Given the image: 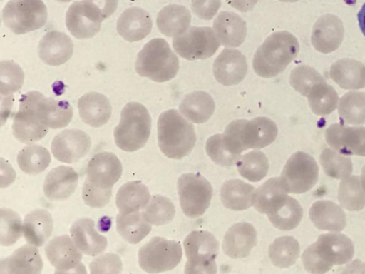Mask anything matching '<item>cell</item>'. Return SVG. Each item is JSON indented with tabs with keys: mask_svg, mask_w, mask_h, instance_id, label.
I'll use <instances>...</instances> for the list:
<instances>
[{
	"mask_svg": "<svg viewBox=\"0 0 365 274\" xmlns=\"http://www.w3.org/2000/svg\"><path fill=\"white\" fill-rule=\"evenodd\" d=\"M122 164L115 154L103 151L95 154L86 167L82 198L91 208H100L110 200L114 184L122 174Z\"/></svg>",
	"mask_w": 365,
	"mask_h": 274,
	"instance_id": "6da1fadb",
	"label": "cell"
},
{
	"mask_svg": "<svg viewBox=\"0 0 365 274\" xmlns=\"http://www.w3.org/2000/svg\"><path fill=\"white\" fill-rule=\"evenodd\" d=\"M354 254V245L349 238L341 233H327L304 251L302 260L307 272L324 273L335 265L348 263Z\"/></svg>",
	"mask_w": 365,
	"mask_h": 274,
	"instance_id": "7a4b0ae2",
	"label": "cell"
},
{
	"mask_svg": "<svg viewBox=\"0 0 365 274\" xmlns=\"http://www.w3.org/2000/svg\"><path fill=\"white\" fill-rule=\"evenodd\" d=\"M277 136L275 123L267 117L251 120L237 119L230 122L222 134L227 148L234 154L250 149L262 148L271 144Z\"/></svg>",
	"mask_w": 365,
	"mask_h": 274,
	"instance_id": "3957f363",
	"label": "cell"
},
{
	"mask_svg": "<svg viewBox=\"0 0 365 274\" xmlns=\"http://www.w3.org/2000/svg\"><path fill=\"white\" fill-rule=\"evenodd\" d=\"M158 142L165 156L180 159L187 156L195 146L194 126L178 111H165L158 118Z\"/></svg>",
	"mask_w": 365,
	"mask_h": 274,
	"instance_id": "277c9868",
	"label": "cell"
},
{
	"mask_svg": "<svg viewBox=\"0 0 365 274\" xmlns=\"http://www.w3.org/2000/svg\"><path fill=\"white\" fill-rule=\"evenodd\" d=\"M294 38L287 31L269 35L256 51L252 66L255 72L262 78L278 75L289 64L297 51Z\"/></svg>",
	"mask_w": 365,
	"mask_h": 274,
	"instance_id": "5b68a950",
	"label": "cell"
},
{
	"mask_svg": "<svg viewBox=\"0 0 365 274\" xmlns=\"http://www.w3.org/2000/svg\"><path fill=\"white\" fill-rule=\"evenodd\" d=\"M135 68L143 77L165 82L176 76L179 61L165 39L155 38L146 43L138 53Z\"/></svg>",
	"mask_w": 365,
	"mask_h": 274,
	"instance_id": "8992f818",
	"label": "cell"
},
{
	"mask_svg": "<svg viewBox=\"0 0 365 274\" xmlns=\"http://www.w3.org/2000/svg\"><path fill=\"white\" fill-rule=\"evenodd\" d=\"M150 129L151 118L147 108L138 102L128 103L113 131L115 143L123 151H135L145 146Z\"/></svg>",
	"mask_w": 365,
	"mask_h": 274,
	"instance_id": "52a82bcc",
	"label": "cell"
},
{
	"mask_svg": "<svg viewBox=\"0 0 365 274\" xmlns=\"http://www.w3.org/2000/svg\"><path fill=\"white\" fill-rule=\"evenodd\" d=\"M187 257L185 273H215V258L218 255L219 243L216 238L205 230H195L184 240Z\"/></svg>",
	"mask_w": 365,
	"mask_h": 274,
	"instance_id": "ba28073f",
	"label": "cell"
},
{
	"mask_svg": "<svg viewBox=\"0 0 365 274\" xmlns=\"http://www.w3.org/2000/svg\"><path fill=\"white\" fill-rule=\"evenodd\" d=\"M47 16V8L42 0H10L2 10L4 25L16 34L41 28Z\"/></svg>",
	"mask_w": 365,
	"mask_h": 274,
	"instance_id": "9c48e42d",
	"label": "cell"
},
{
	"mask_svg": "<svg viewBox=\"0 0 365 274\" xmlns=\"http://www.w3.org/2000/svg\"><path fill=\"white\" fill-rule=\"evenodd\" d=\"M180 206L184 214L191 218L200 217L210 205L212 188L200 173L181 175L177 183Z\"/></svg>",
	"mask_w": 365,
	"mask_h": 274,
	"instance_id": "30bf717a",
	"label": "cell"
},
{
	"mask_svg": "<svg viewBox=\"0 0 365 274\" xmlns=\"http://www.w3.org/2000/svg\"><path fill=\"white\" fill-rule=\"evenodd\" d=\"M182 256V248L178 242L155 236L140 248L138 263L147 273H160L175 268Z\"/></svg>",
	"mask_w": 365,
	"mask_h": 274,
	"instance_id": "8fae6325",
	"label": "cell"
},
{
	"mask_svg": "<svg viewBox=\"0 0 365 274\" xmlns=\"http://www.w3.org/2000/svg\"><path fill=\"white\" fill-rule=\"evenodd\" d=\"M43 94L31 91L21 96L18 111L14 116L13 133L16 139L24 143L31 144L42 139L48 128L40 121L36 106Z\"/></svg>",
	"mask_w": 365,
	"mask_h": 274,
	"instance_id": "7c38bea8",
	"label": "cell"
},
{
	"mask_svg": "<svg viewBox=\"0 0 365 274\" xmlns=\"http://www.w3.org/2000/svg\"><path fill=\"white\" fill-rule=\"evenodd\" d=\"M318 176L315 160L309 154L299 151L287 160L279 178L287 193H303L315 185Z\"/></svg>",
	"mask_w": 365,
	"mask_h": 274,
	"instance_id": "4fadbf2b",
	"label": "cell"
},
{
	"mask_svg": "<svg viewBox=\"0 0 365 274\" xmlns=\"http://www.w3.org/2000/svg\"><path fill=\"white\" fill-rule=\"evenodd\" d=\"M220 44L214 30L207 26H191L173 39L175 51L181 57L191 61L212 56Z\"/></svg>",
	"mask_w": 365,
	"mask_h": 274,
	"instance_id": "5bb4252c",
	"label": "cell"
},
{
	"mask_svg": "<svg viewBox=\"0 0 365 274\" xmlns=\"http://www.w3.org/2000/svg\"><path fill=\"white\" fill-rule=\"evenodd\" d=\"M44 250L51 265L55 268V273H86L81 262L82 253L70 236L53 238Z\"/></svg>",
	"mask_w": 365,
	"mask_h": 274,
	"instance_id": "9a60e30c",
	"label": "cell"
},
{
	"mask_svg": "<svg viewBox=\"0 0 365 274\" xmlns=\"http://www.w3.org/2000/svg\"><path fill=\"white\" fill-rule=\"evenodd\" d=\"M104 20L100 11L86 0L74 1L67 10L66 24L76 38L83 39L95 36Z\"/></svg>",
	"mask_w": 365,
	"mask_h": 274,
	"instance_id": "2e32d148",
	"label": "cell"
},
{
	"mask_svg": "<svg viewBox=\"0 0 365 274\" xmlns=\"http://www.w3.org/2000/svg\"><path fill=\"white\" fill-rule=\"evenodd\" d=\"M90 136L79 129L64 130L53 138L51 151L56 159L73 163L83 158L90 151Z\"/></svg>",
	"mask_w": 365,
	"mask_h": 274,
	"instance_id": "e0dca14e",
	"label": "cell"
},
{
	"mask_svg": "<svg viewBox=\"0 0 365 274\" xmlns=\"http://www.w3.org/2000/svg\"><path fill=\"white\" fill-rule=\"evenodd\" d=\"M247 72L246 57L236 49H223L213 64L215 78L224 86H233L240 83L246 76Z\"/></svg>",
	"mask_w": 365,
	"mask_h": 274,
	"instance_id": "ac0fdd59",
	"label": "cell"
},
{
	"mask_svg": "<svg viewBox=\"0 0 365 274\" xmlns=\"http://www.w3.org/2000/svg\"><path fill=\"white\" fill-rule=\"evenodd\" d=\"M73 53L71 39L63 32L51 31L40 40L38 54L40 59L50 66H59L68 61Z\"/></svg>",
	"mask_w": 365,
	"mask_h": 274,
	"instance_id": "d6986e66",
	"label": "cell"
},
{
	"mask_svg": "<svg viewBox=\"0 0 365 274\" xmlns=\"http://www.w3.org/2000/svg\"><path fill=\"white\" fill-rule=\"evenodd\" d=\"M257 244V232L254 226L246 222L235 223L226 232L222 250L231 258L248 256Z\"/></svg>",
	"mask_w": 365,
	"mask_h": 274,
	"instance_id": "ffe728a7",
	"label": "cell"
},
{
	"mask_svg": "<svg viewBox=\"0 0 365 274\" xmlns=\"http://www.w3.org/2000/svg\"><path fill=\"white\" fill-rule=\"evenodd\" d=\"M153 22L148 12L134 6L125 9L117 21L118 33L125 40L134 42L145 38L151 31Z\"/></svg>",
	"mask_w": 365,
	"mask_h": 274,
	"instance_id": "44dd1931",
	"label": "cell"
},
{
	"mask_svg": "<svg viewBox=\"0 0 365 274\" xmlns=\"http://www.w3.org/2000/svg\"><path fill=\"white\" fill-rule=\"evenodd\" d=\"M78 175L71 167L59 166L48 172L43 182L45 196L51 201H64L76 190Z\"/></svg>",
	"mask_w": 365,
	"mask_h": 274,
	"instance_id": "7402d4cb",
	"label": "cell"
},
{
	"mask_svg": "<svg viewBox=\"0 0 365 274\" xmlns=\"http://www.w3.org/2000/svg\"><path fill=\"white\" fill-rule=\"evenodd\" d=\"M43 260L38 249L26 244L0 262L1 274L41 273Z\"/></svg>",
	"mask_w": 365,
	"mask_h": 274,
	"instance_id": "603a6c76",
	"label": "cell"
},
{
	"mask_svg": "<svg viewBox=\"0 0 365 274\" xmlns=\"http://www.w3.org/2000/svg\"><path fill=\"white\" fill-rule=\"evenodd\" d=\"M94 221L88 218L76 220L70 233L78 249L86 255L96 256L103 253L108 245L106 237L100 235L95 228Z\"/></svg>",
	"mask_w": 365,
	"mask_h": 274,
	"instance_id": "cb8c5ba5",
	"label": "cell"
},
{
	"mask_svg": "<svg viewBox=\"0 0 365 274\" xmlns=\"http://www.w3.org/2000/svg\"><path fill=\"white\" fill-rule=\"evenodd\" d=\"M213 30L220 44L226 47H237L245 41L247 26L245 20L232 11H222L213 22Z\"/></svg>",
	"mask_w": 365,
	"mask_h": 274,
	"instance_id": "d4e9b609",
	"label": "cell"
},
{
	"mask_svg": "<svg viewBox=\"0 0 365 274\" xmlns=\"http://www.w3.org/2000/svg\"><path fill=\"white\" fill-rule=\"evenodd\" d=\"M78 108L82 121L94 128L105 125L112 113L108 99L97 92H89L82 96L78 101Z\"/></svg>",
	"mask_w": 365,
	"mask_h": 274,
	"instance_id": "484cf974",
	"label": "cell"
},
{
	"mask_svg": "<svg viewBox=\"0 0 365 274\" xmlns=\"http://www.w3.org/2000/svg\"><path fill=\"white\" fill-rule=\"evenodd\" d=\"M36 111L42 123L53 129L66 127L73 118V108L68 101L43 95L38 101Z\"/></svg>",
	"mask_w": 365,
	"mask_h": 274,
	"instance_id": "4316f807",
	"label": "cell"
},
{
	"mask_svg": "<svg viewBox=\"0 0 365 274\" xmlns=\"http://www.w3.org/2000/svg\"><path fill=\"white\" fill-rule=\"evenodd\" d=\"M309 218L320 230L338 232L344 230L346 224L344 210L330 201L314 203L309 210Z\"/></svg>",
	"mask_w": 365,
	"mask_h": 274,
	"instance_id": "83f0119b",
	"label": "cell"
},
{
	"mask_svg": "<svg viewBox=\"0 0 365 274\" xmlns=\"http://www.w3.org/2000/svg\"><path fill=\"white\" fill-rule=\"evenodd\" d=\"M191 14L185 6L170 4L159 11L156 24L163 34L174 38L181 35L189 28Z\"/></svg>",
	"mask_w": 365,
	"mask_h": 274,
	"instance_id": "f1b7e54d",
	"label": "cell"
},
{
	"mask_svg": "<svg viewBox=\"0 0 365 274\" xmlns=\"http://www.w3.org/2000/svg\"><path fill=\"white\" fill-rule=\"evenodd\" d=\"M53 219L48 211L36 209L24 218L23 233L26 241L34 246H42L53 232Z\"/></svg>",
	"mask_w": 365,
	"mask_h": 274,
	"instance_id": "f546056e",
	"label": "cell"
},
{
	"mask_svg": "<svg viewBox=\"0 0 365 274\" xmlns=\"http://www.w3.org/2000/svg\"><path fill=\"white\" fill-rule=\"evenodd\" d=\"M150 196L148 188L140 181H129L118 189L116 206L121 214L137 212L148 205Z\"/></svg>",
	"mask_w": 365,
	"mask_h": 274,
	"instance_id": "4dcf8cb0",
	"label": "cell"
},
{
	"mask_svg": "<svg viewBox=\"0 0 365 274\" xmlns=\"http://www.w3.org/2000/svg\"><path fill=\"white\" fill-rule=\"evenodd\" d=\"M215 104L212 96L205 91H193L182 100L179 108L181 113L195 123L206 122L215 111Z\"/></svg>",
	"mask_w": 365,
	"mask_h": 274,
	"instance_id": "1f68e13d",
	"label": "cell"
},
{
	"mask_svg": "<svg viewBox=\"0 0 365 274\" xmlns=\"http://www.w3.org/2000/svg\"><path fill=\"white\" fill-rule=\"evenodd\" d=\"M255 188L239 179L224 182L220 189V199L223 206L232 210H243L252 206Z\"/></svg>",
	"mask_w": 365,
	"mask_h": 274,
	"instance_id": "d6a6232c",
	"label": "cell"
},
{
	"mask_svg": "<svg viewBox=\"0 0 365 274\" xmlns=\"http://www.w3.org/2000/svg\"><path fill=\"white\" fill-rule=\"evenodd\" d=\"M287 193L280 178H269L254 191L252 206L258 212L268 215L280 204Z\"/></svg>",
	"mask_w": 365,
	"mask_h": 274,
	"instance_id": "836d02e7",
	"label": "cell"
},
{
	"mask_svg": "<svg viewBox=\"0 0 365 274\" xmlns=\"http://www.w3.org/2000/svg\"><path fill=\"white\" fill-rule=\"evenodd\" d=\"M116 228L119 235L126 242L137 244L151 230V225L139 211L128 214L119 213L116 218Z\"/></svg>",
	"mask_w": 365,
	"mask_h": 274,
	"instance_id": "e575fe53",
	"label": "cell"
},
{
	"mask_svg": "<svg viewBox=\"0 0 365 274\" xmlns=\"http://www.w3.org/2000/svg\"><path fill=\"white\" fill-rule=\"evenodd\" d=\"M302 215L303 210L299 202L287 196L267 216L275 228L282 230H290L299 224Z\"/></svg>",
	"mask_w": 365,
	"mask_h": 274,
	"instance_id": "d590c367",
	"label": "cell"
},
{
	"mask_svg": "<svg viewBox=\"0 0 365 274\" xmlns=\"http://www.w3.org/2000/svg\"><path fill=\"white\" fill-rule=\"evenodd\" d=\"M16 161L20 169L27 174H38L49 166L51 158L49 151L41 145L32 144L23 148Z\"/></svg>",
	"mask_w": 365,
	"mask_h": 274,
	"instance_id": "8d00e7d4",
	"label": "cell"
},
{
	"mask_svg": "<svg viewBox=\"0 0 365 274\" xmlns=\"http://www.w3.org/2000/svg\"><path fill=\"white\" fill-rule=\"evenodd\" d=\"M298 241L292 236L277 238L269 247V257L274 265L285 268L294 265L299 256Z\"/></svg>",
	"mask_w": 365,
	"mask_h": 274,
	"instance_id": "74e56055",
	"label": "cell"
},
{
	"mask_svg": "<svg viewBox=\"0 0 365 274\" xmlns=\"http://www.w3.org/2000/svg\"><path fill=\"white\" fill-rule=\"evenodd\" d=\"M340 205L350 211L365 207V190L359 176H351L341 180L338 190Z\"/></svg>",
	"mask_w": 365,
	"mask_h": 274,
	"instance_id": "f35d334b",
	"label": "cell"
},
{
	"mask_svg": "<svg viewBox=\"0 0 365 274\" xmlns=\"http://www.w3.org/2000/svg\"><path fill=\"white\" fill-rule=\"evenodd\" d=\"M239 173L250 181L263 179L269 171V161L266 155L258 151H250L240 157L237 163Z\"/></svg>",
	"mask_w": 365,
	"mask_h": 274,
	"instance_id": "ab89813d",
	"label": "cell"
},
{
	"mask_svg": "<svg viewBox=\"0 0 365 274\" xmlns=\"http://www.w3.org/2000/svg\"><path fill=\"white\" fill-rule=\"evenodd\" d=\"M142 212L143 218L149 223L162 225L171 222L175 216V208L172 201L165 196L154 195Z\"/></svg>",
	"mask_w": 365,
	"mask_h": 274,
	"instance_id": "60d3db41",
	"label": "cell"
},
{
	"mask_svg": "<svg viewBox=\"0 0 365 274\" xmlns=\"http://www.w3.org/2000/svg\"><path fill=\"white\" fill-rule=\"evenodd\" d=\"M320 163L324 173L334 178L343 180L350 176L353 167L351 158L331 149H324L320 155Z\"/></svg>",
	"mask_w": 365,
	"mask_h": 274,
	"instance_id": "b9f144b4",
	"label": "cell"
},
{
	"mask_svg": "<svg viewBox=\"0 0 365 274\" xmlns=\"http://www.w3.org/2000/svg\"><path fill=\"white\" fill-rule=\"evenodd\" d=\"M24 74L21 68L13 61L0 63V91L1 98L11 99L13 93L19 90L24 83Z\"/></svg>",
	"mask_w": 365,
	"mask_h": 274,
	"instance_id": "7bdbcfd3",
	"label": "cell"
},
{
	"mask_svg": "<svg viewBox=\"0 0 365 274\" xmlns=\"http://www.w3.org/2000/svg\"><path fill=\"white\" fill-rule=\"evenodd\" d=\"M0 243L3 246H10L22 235L21 219L16 212L5 208L0 210Z\"/></svg>",
	"mask_w": 365,
	"mask_h": 274,
	"instance_id": "ee69618b",
	"label": "cell"
},
{
	"mask_svg": "<svg viewBox=\"0 0 365 274\" xmlns=\"http://www.w3.org/2000/svg\"><path fill=\"white\" fill-rule=\"evenodd\" d=\"M206 152L211 160L222 166H232L237 164L240 156L232 153L225 145L222 134L210 136L205 145Z\"/></svg>",
	"mask_w": 365,
	"mask_h": 274,
	"instance_id": "f6af8a7d",
	"label": "cell"
},
{
	"mask_svg": "<svg viewBox=\"0 0 365 274\" xmlns=\"http://www.w3.org/2000/svg\"><path fill=\"white\" fill-rule=\"evenodd\" d=\"M89 268L91 273H120L122 261L118 255L106 253L95 258Z\"/></svg>",
	"mask_w": 365,
	"mask_h": 274,
	"instance_id": "bcb514c9",
	"label": "cell"
},
{
	"mask_svg": "<svg viewBox=\"0 0 365 274\" xmlns=\"http://www.w3.org/2000/svg\"><path fill=\"white\" fill-rule=\"evenodd\" d=\"M221 5L220 0H192V10L200 19L210 20Z\"/></svg>",
	"mask_w": 365,
	"mask_h": 274,
	"instance_id": "7dc6e473",
	"label": "cell"
},
{
	"mask_svg": "<svg viewBox=\"0 0 365 274\" xmlns=\"http://www.w3.org/2000/svg\"><path fill=\"white\" fill-rule=\"evenodd\" d=\"M98 9L103 19L109 17L116 10L118 0H86Z\"/></svg>",
	"mask_w": 365,
	"mask_h": 274,
	"instance_id": "c3c4849f",
	"label": "cell"
},
{
	"mask_svg": "<svg viewBox=\"0 0 365 274\" xmlns=\"http://www.w3.org/2000/svg\"><path fill=\"white\" fill-rule=\"evenodd\" d=\"M232 7L242 11H251L258 0H225Z\"/></svg>",
	"mask_w": 365,
	"mask_h": 274,
	"instance_id": "681fc988",
	"label": "cell"
},
{
	"mask_svg": "<svg viewBox=\"0 0 365 274\" xmlns=\"http://www.w3.org/2000/svg\"><path fill=\"white\" fill-rule=\"evenodd\" d=\"M357 19L361 31L365 36V3L363 4L362 7L359 11L357 14Z\"/></svg>",
	"mask_w": 365,
	"mask_h": 274,
	"instance_id": "f907efd6",
	"label": "cell"
},
{
	"mask_svg": "<svg viewBox=\"0 0 365 274\" xmlns=\"http://www.w3.org/2000/svg\"><path fill=\"white\" fill-rule=\"evenodd\" d=\"M360 180L361 182V185L364 189L365 190V165L362 168Z\"/></svg>",
	"mask_w": 365,
	"mask_h": 274,
	"instance_id": "816d5d0a",
	"label": "cell"
},
{
	"mask_svg": "<svg viewBox=\"0 0 365 274\" xmlns=\"http://www.w3.org/2000/svg\"><path fill=\"white\" fill-rule=\"evenodd\" d=\"M57 1H59V2H68V1H71L72 0H56Z\"/></svg>",
	"mask_w": 365,
	"mask_h": 274,
	"instance_id": "f5cc1de1",
	"label": "cell"
},
{
	"mask_svg": "<svg viewBox=\"0 0 365 274\" xmlns=\"http://www.w3.org/2000/svg\"><path fill=\"white\" fill-rule=\"evenodd\" d=\"M279 1H293V0H279Z\"/></svg>",
	"mask_w": 365,
	"mask_h": 274,
	"instance_id": "db71d44e",
	"label": "cell"
}]
</instances>
